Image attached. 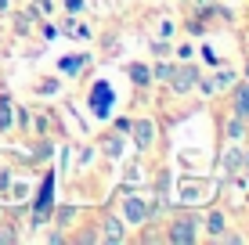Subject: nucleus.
<instances>
[{"mask_svg": "<svg viewBox=\"0 0 249 245\" xmlns=\"http://www.w3.org/2000/svg\"><path fill=\"white\" fill-rule=\"evenodd\" d=\"M170 238H174V242H192V238H195V231H192V224L184 220V224H177L174 231H170Z\"/></svg>", "mask_w": 249, "mask_h": 245, "instance_id": "5", "label": "nucleus"}, {"mask_svg": "<svg viewBox=\"0 0 249 245\" xmlns=\"http://www.w3.org/2000/svg\"><path fill=\"white\" fill-rule=\"evenodd\" d=\"M62 69H65V72H76V69H80V58H69V62H62Z\"/></svg>", "mask_w": 249, "mask_h": 245, "instance_id": "10", "label": "nucleus"}, {"mask_svg": "<svg viewBox=\"0 0 249 245\" xmlns=\"http://www.w3.org/2000/svg\"><path fill=\"white\" fill-rule=\"evenodd\" d=\"M7 126H11V105L0 101V130H7Z\"/></svg>", "mask_w": 249, "mask_h": 245, "instance_id": "8", "label": "nucleus"}, {"mask_svg": "<svg viewBox=\"0 0 249 245\" xmlns=\"http://www.w3.org/2000/svg\"><path fill=\"white\" fill-rule=\"evenodd\" d=\"M130 76H134L137 83H148V80H152V72L144 69V65H134V69H130Z\"/></svg>", "mask_w": 249, "mask_h": 245, "instance_id": "9", "label": "nucleus"}, {"mask_svg": "<svg viewBox=\"0 0 249 245\" xmlns=\"http://www.w3.org/2000/svg\"><path fill=\"white\" fill-rule=\"evenodd\" d=\"M112 101H116V94H112L108 83H94L90 87V112L98 115V119H105V115L112 112Z\"/></svg>", "mask_w": 249, "mask_h": 245, "instance_id": "1", "label": "nucleus"}, {"mask_svg": "<svg viewBox=\"0 0 249 245\" xmlns=\"http://www.w3.org/2000/svg\"><path fill=\"white\" fill-rule=\"evenodd\" d=\"M170 76H174V72H170ZM192 80H195V72L192 69H181L174 76V90H188V87H192Z\"/></svg>", "mask_w": 249, "mask_h": 245, "instance_id": "6", "label": "nucleus"}, {"mask_svg": "<svg viewBox=\"0 0 249 245\" xmlns=\"http://www.w3.org/2000/svg\"><path fill=\"white\" fill-rule=\"evenodd\" d=\"M144 213H148V209H144L141 198H126V216H130V220H144Z\"/></svg>", "mask_w": 249, "mask_h": 245, "instance_id": "4", "label": "nucleus"}, {"mask_svg": "<svg viewBox=\"0 0 249 245\" xmlns=\"http://www.w3.org/2000/svg\"><path fill=\"white\" fill-rule=\"evenodd\" d=\"M134 137H137V145H141V148H148L152 137H156V126H152V123H137L134 126Z\"/></svg>", "mask_w": 249, "mask_h": 245, "instance_id": "2", "label": "nucleus"}, {"mask_svg": "<svg viewBox=\"0 0 249 245\" xmlns=\"http://www.w3.org/2000/svg\"><path fill=\"white\" fill-rule=\"evenodd\" d=\"M235 112L242 115V119H249V83H246V87H238V94H235Z\"/></svg>", "mask_w": 249, "mask_h": 245, "instance_id": "3", "label": "nucleus"}, {"mask_svg": "<svg viewBox=\"0 0 249 245\" xmlns=\"http://www.w3.org/2000/svg\"><path fill=\"white\" fill-rule=\"evenodd\" d=\"M108 238H123V231H119V224H116V220L108 224Z\"/></svg>", "mask_w": 249, "mask_h": 245, "instance_id": "11", "label": "nucleus"}, {"mask_svg": "<svg viewBox=\"0 0 249 245\" xmlns=\"http://www.w3.org/2000/svg\"><path fill=\"white\" fill-rule=\"evenodd\" d=\"M206 4H210V0H206Z\"/></svg>", "mask_w": 249, "mask_h": 245, "instance_id": "12", "label": "nucleus"}, {"mask_svg": "<svg viewBox=\"0 0 249 245\" xmlns=\"http://www.w3.org/2000/svg\"><path fill=\"white\" fill-rule=\"evenodd\" d=\"M51 184H54V180L47 177V180H44V188H40V213H47V206H51Z\"/></svg>", "mask_w": 249, "mask_h": 245, "instance_id": "7", "label": "nucleus"}]
</instances>
